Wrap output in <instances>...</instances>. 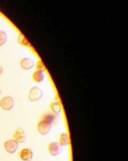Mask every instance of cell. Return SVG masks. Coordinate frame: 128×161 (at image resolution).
I'll return each mask as SVG.
<instances>
[{
	"mask_svg": "<svg viewBox=\"0 0 128 161\" xmlns=\"http://www.w3.org/2000/svg\"><path fill=\"white\" fill-rule=\"evenodd\" d=\"M44 78H45V74H44V72L41 71V70H36V71L33 73V80L35 82H37V83L43 82Z\"/></svg>",
	"mask_w": 128,
	"mask_h": 161,
	"instance_id": "obj_9",
	"label": "cell"
},
{
	"mask_svg": "<svg viewBox=\"0 0 128 161\" xmlns=\"http://www.w3.org/2000/svg\"><path fill=\"white\" fill-rule=\"evenodd\" d=\"M50 108L53 109V111L55 112V113H59V112L61 111V106L59 102H54L50 105Z\"/></svg>",
	"mask_w": 128,
	"mask_h": 161,
	"instance_id": "obj_11",
	"label": "cell"
},
{
	"mask_svg": "<svg viewBox=\"0 0 128 161\" xmlns=\"http://www.w3.org/2000/svg\"><path fill=\"white\" fill-rule=\"evenodd\" d=\"M19 41H20V44H21V43H23L24 45H26V46H30V44H28V41H26V39L24 38L23 36H20V39H19Z\"/></svg>",
	"mask_w": 128,
	"mask_h": 161,
	"instance_id": "obj_13",
	"label": "cell"
},
{
	"mask_svg": "<svg viewBox=\"0 0 128 161\" xmlns=\"http://www.w3.org/2000/svg\"><path fill=\"white\" fill-rule=\"evenodd\" d=\"M7 41V34L2 31H0V47L3 46Z\"/></svg>",
	"mask_w": 128,
	"mask_h": 161,
	"instance_id": "obj_12",
	"label": "cell"
},
{
	"mask_svg": "<svg viewBox=\"0 0 128 161\" xmlns=\"http://www.w3.org/2000/svg\"><path fill=\"white\" fill-rule=\"evenodd\" d=\"M48 150H49L50 155L52 156H57L60 154V145L58 143H50L48 146Z\"/></svg>",
	"mask_w": 128,
	"mask_h": 161,
	"instance_id": "obj_7",
	"label": "cell"
},
{
	"mask_svg": "<svg viewBox=\"0 0 128 161\" xmlns=\"http://www.w3.org/2000/svg\"><path fill=\"white\" fill-rule=\"evenodd\" d=\"M13 140H15L17 143H23L25 140V133H24L23 129L18 127L15 130L14 134H13Z\"/></svg>",
	"mask_w": 128,
	"mask_h": 161,
	"instance_id": "obj_4",
	"label": "cell"
},
{
	"mask_svg": "<svg viewBox=\"0 0 128 161\" xmlns=\"http://www.w3.org/2000/svg\"><path fill=\"white\" fill-rule=\"evenodd\" d=\"M43 97V92L38 87H33L28 94V99L31 101H37Z\"/></svg>",
	"mask_w": 128,
	"mask_h": 161,
	"instance_id": "obj_2",
	"label": "cell"
},
{
	"mask_svg": "<svg viewBox=\"0 0 128 161\" xmlns=\"http://www.w3.org/2000/svg\"><path fill=\"white\" fill-rule=\"evenodd\" d=\"M0 94H1V92H0Z\"/></svg>",
	"mask_w": 128,
	"mask_h": 161,
	"instance_id": "obj_16",
	"label": "cell"
},
{
	"mask_svg": "<svg viewBox=\"0 0 128 161\" xmlns=\"http://www.w3.org/2000/svg\"><path fill=\"white\" fill-rule=\"evenodd\" d=\"M44 67H43V63L42 62H38L37 63V70H41V71H43Z\"/></svg>",
	"mask_w": 128,
	"mask_h": 161,
	"instance_id": "obj_14",
	"label": "cell"
},
{
	"mask_svg": "<svg viewBox=\"0 0 128 161\" xmlns=\"http://www.w3.org/2000/svg\"><path fill=\"white\" fill-rule=\"evenodd\" d=\"M2 71H3V70H2V67H0V75L2 74Z\"/></svg>",
	"mask_w": 128,
	"mask_h": 161,
	"instance_id": "obj_15",
	"label": "cell"
},
{
	"mask_svg": "<svg viewBox=\"0 0 128 161\" xmlns=\"http://www.w3.org/2000/svg\"><path fill=\"white\" fill-rule=\"evenodd\" d=\"M14 105V100L12 97H4L0 100V107L3 110H11Z\"/></svg>",
	"mask_w": 128,
	"mask_h": 161,
	"instance_id": "obj_3",
	"label": "cell"
},
{
	"mask_svg": "<svg viewBox=\"0 0 128 161\" xmlns=\"http://www.w3.org/2000/svg\"><path fill=\"white\" fill-rule=\"evenodd\" d=\"M69 143H70L69 135L66 134V133L61 134L60 140H59V145H61V146H66V145H69Z\"/></svg>",
	"mask_w": 128,
	"mask_h": 161,
	"instance_id": "obj_10",
	"label": "cell"
},
{
	"mask_svg": "<svg viewBox=\"0 0 128 161\" xmlns=\"http://www.w3.org/2000/svg\"><path fill=\"white\" fill-rule=\"evenodd\" d=\"M50 129H52V123L47 122L46 120H42L41 122L37 125V130L42 135H46V134L49 133Z\"/></svg>",
	"mask_w": 128,
	"mask_h": 161,
	"instance_id": "obj_1",
	"label": "cell"
},
{
	"mask_svg": "<svg viewBox=\"0 0 128 161\" xmlns=\"http://www.w3.org/2000/svg\"><path fill=\"white\" fill-rule=\"evenodd\" d=\"M34 67V61L30 58H24L23 60L21 61V68L24 70H31Z\"/></svg>",
	"mask_w": 128,
	"mask_h": 161,
	"instance_id": "obj_8",
	"label": "cell"
},
{
	"mask_svg": "<svg viewBox=\"0 0 128 161\" xmlns=\"http://www.w3.org/2000/svg\"><path fill=\"white\" fill-rule=\"evenodd\" d=\"M4 149H6L9 154L15 153V150L18 149V143L13 140H7V142L4 143Z\"/></svg>",
	"mask_w": 128,
	"mask_h": 161,
	"instance_id": "obj_5",
	"label": "cell"
},
{
	"mask_svg": "<svg viewBox=\"0 0 128 161\" xmlns=\"http://www.w3.org/2000/svg\"><path fill=\"white\" fill-rule=\"evenodd\" d=\"M19 156L23 161H31L33 158V153L30 148H24L21 150V153H20Z\"/></svg>",
	"mask_w": 128,
	"mask_h": 161,
	"instance_id": "obj_6",
	"label": "cell"
}]
</instances>
